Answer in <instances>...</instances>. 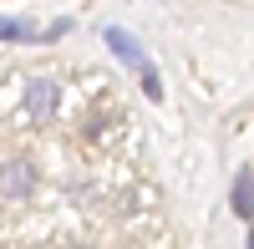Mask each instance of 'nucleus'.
I'll use <instances>...</instances> for the list:
<instances>
[{"label": "nucleus", "mask_w": 254, "mask_h": 249, "mask_svg": "<svg viewBox=\"0 0 254 249\" xmlns=\"http://www.w3.org/2000/svg\"><path fill=\"white\" fill-rule=\"evenodd\" d=\"M56 102H61V87H56V81H31V87H26V112H31V122H51V117H56Z\"/></svg>", "instance_id": "nucleus-1"}, {"label": "nucleus", "mask_w": 254, "mask_h": 249, "mask_svg": "<svg viewBox=\"0 0 254 249\" xmlns=\"http://www.w3.org/2000/svg\"><path fill=\"white\" fill-rule=\"evenodd\" d=\"M31 188H36L31 163H5L0 168V198H31Z\"/></svg>", "instance_id": "nucleus-2"}, {"label": "nucleus", "mask_w": 254, "mask_h": 249, "mask_svg": "<svg viewBox=\"0 0 254 249\" xmlns=\"http://www.w3.org/2000/svg\"><path fill=\"white\" fill-rule=\"evenodd\" d=\"M107 46H112V56L122 61V66H132V71H142V66H147V56H142V46H137V36H132V31L107 26Z\"/></svg>", "instance_id": "nucleus-3"}, {"label": "nucleus", "mask_w": 254, "mask_h": 249, "mask_svg": "<svg viewBox=\"0 0 254 249\" xmlns=\"http://www.w3.org/2000/svg\"><path fill=\"white\" fill-rule=\"evenodd\" d=\"M254 214V173L239 168L234 173V219H249Z\"/></svg>", "instance_id": "nucleus-4"}, {"label": "nucleus", "mask_w": 254, "mask_h": 249, "mask_svg": "<svg viewBox=\"0 0 254 249\" xmlns=\"http://www.w3.org/2000/svg\"><path fill=\"white\" fill-rule=\"evenodd\" d=\"M36 26L31 20H15V15H0V41H31Z\"/></svg>", "instance_id": "nucleus-5"}, {"label": "nucleus", "mask_w": 254, "mask_h": 249, "mask_svg": "<svg viewBox=\"0 0 254 249\" xmlns=\"http://www.w3.org/2000/svg\"><path fill=\"white\" fill-rule=\"evenodd\" d=\"M137 76H142V92H147V97L158 102V97H163V76H158V66H142Z\"/></svg>", "instance_id": "nucleus-6"}, {"label": "nucleus", "mask_w": 254, "mask_h": 249, "mask_svg": "<svg viewBox=\"0 0 254 249\" xmlns=\"http://www.w3.org/2000/svg\"><path fill=\"white\" fill-rule=\"evenodd\" d=\"M66 31H71V20H51V26H46V41H61Z\"/></svg>", "instance_id": "nucleus-7"}]
</instances>
